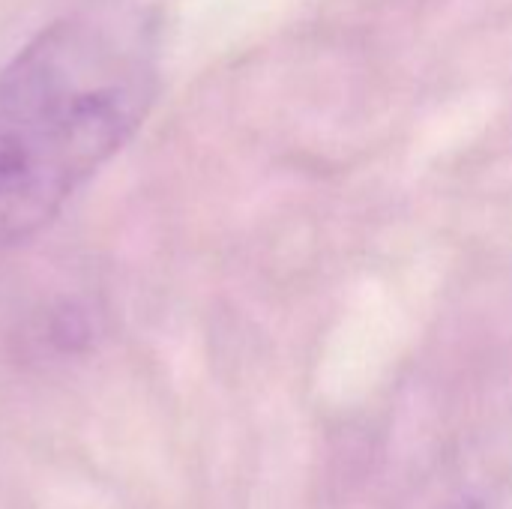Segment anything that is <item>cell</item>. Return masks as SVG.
Wrapping results in <instances>:
<instances>
[{
    "instance_id": "1",
    "label": "cell",
    "mask_w": 512,
    "mask_h": 509,
    "mask_svg": "<svg viewBox=\"0 0 512 509\" xmlns=\"http://www.w3.org/2000/svg\"><path fill=\"white\" fill-rule=\"evenodd\" d=\"M159 90L153 24L87 12L0 72V249L39 234L141 129Z\"/></svg>"
},
{
    "instance_id": "2",
    "label": "cell",
    "mask_w": 512,
    "mask_h": 509,
    "mask_svg": "<svg viewBox=\"0 0 512 509\" xmlns=\"http://www.w3.org/2000/svg\"><path fill=\"white\" fill-rule=\"evenodd\" d=\"M459 509H483V504H477V501H471V504H462Z\"/></svg>"
}]
</instances>
